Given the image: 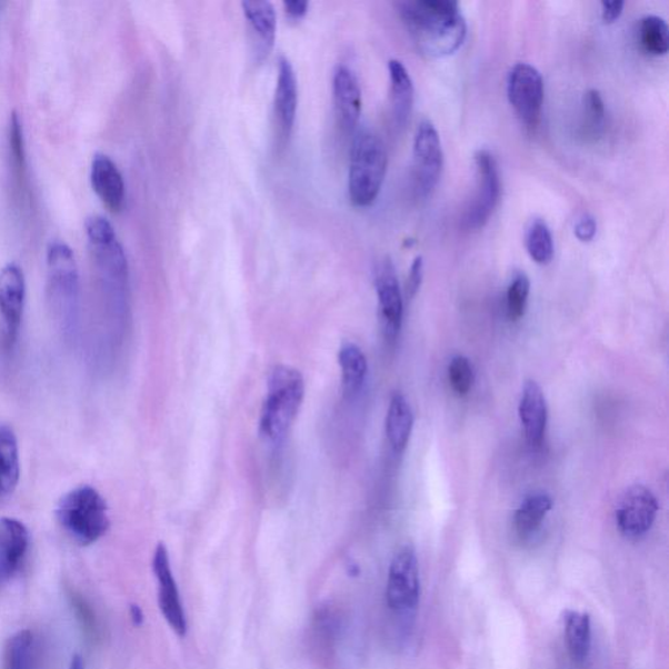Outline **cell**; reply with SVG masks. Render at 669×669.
I'll list each match as a JSON object with an SVG mask.
<instances>
[{"label": "cell", "instance_id": "obj_1", "mask_svg": "<svg viewBox=\"0 0 669 669\" xmlns=\"http://www.w3.org/2000/svg\"><path fill=\"white\" fill-rule=\"evenodd\" d=\"M397 7L422 54L442 58L462 47L467 22L453 0H407Z\"/></svg>", "mask_w": 669, "mask_h": 669}, {"label": "cell", "instance_id": "obj_2", "mask_svg": "<svg viewBox=\"0 0 669 669\" xmlns=\"http://www.w3.org/2000/svg\"><path fill=\"white\" fill-rule=\"evenodd\" d=\"M303 397L304 382L299 370L287 366L271 370L260 413V432L267 441L279 443L284 440L300 412Z\"/></svg>", "mask_w": 669, "mask_h": 669}, {"label": "cell", "instance_id": "obj_3", "mask_svg": "<svg viewBox=\"0 0 669 669\" xmlns=\"http://www.w3.org/2000/svg\"><path fill=\"white\" fill-rule=\"evenodd\" d=\"M389 154L385 141L375 131L356 133L349 161L348 194L356 207L373 204L388 172Z\"/></svg>", "mask_w": 669, "mask_h": 669}, {"label": "cell", "instance_id": "obj_4", "mask_svg": "<svg viewBox=\"0 0 669 669\" xmlns=\"http://www.w3.org/2000/svg\"><path fill=\"white\" fill-rule=\"evenodd\" d=\"M57 519L62 529L79 546H91L110 527L108 505L92 487L81 486L64 495L57 507Z\"/></svg>", "mask_w": 669, "mask_h": 669}, {"label": "cell", "instance_id": "obj_5", "mask_svg": "<svg viewBox=\"0 0 669 669\" xmlns=\"http://www.w3.org/2000/svg\"><path fill=\"white\" fill-rule=\"evenodd\" d=\"M49 296L51 308L66 331L73 330L78 316L79 271L70 247L54 241L48 249Z\"/></svg>", "mask_w": 669, "mask_h": 669}, {"label": "cell", "instance_id": "obj_6", "mask_svg": "<svg viewBox=\"0 0 669 669\" xmlns=\"http://www.w3.org/2000/svg\"><path fill=\"white\" fill-rule=\"evenodd\" d=\"M475 167L476 190L462 217V227L468 232H476L488 224L500 203L502 191L500 168L492 152H476Z\"/></svg>", "mask_w": 669, "mask_h": 669}, {"label": "cell", "instance_id": "obj_7", "mask_svg": "<svg viewBox=\"0 0 669 669\" xmlns=\"http://www.w3.org/2000/svg\"><path fill=\"white\" fill-rule=\"evenodd\" d=\"M89 243L103 278L111 288L123 292L128 288L129 266L121 242L109 220L93 214L86 221Z\"/></svg>", "mask_w": 669, "mask_h": 669}, {"label": "cell", "instance_id": "obj_8", "mask_svg": "<svg viewBox=\"0 0 669 669\" xmlns=\"http://www.w3.org/2000/svg\"><path fill=\"white\" fill-rule=\"evenodd\" d=\"M421 583L418 556L412 546H405L392 557L386 605L398 616L410 615L420 603Z\"/></svg>", "mask_w": 669, "mask_h": 669}, {"label": "cell", "instance_id": "obj_9", "mask_svg": "<svg viewBox=\"0 0 669 669\" xmlns=\"http://www.w3.org/2000/svg\"><path fill=\"white\" fill-rule=\"evenodd\" d=\"M443 150L440 133L428 119L420 122L413 139L415 191L422 199L433 194L441 180Z\"/></svg>", "mask_w": 669, "mask_h": 669}, {"label": "cell", "instance_id": "obj_10", "mask_svg": "<svg viewBox=\"0 0 669 669\" xmlns=\"http://www.w3.org/2000/svg\"><path fill=\"white\" fill-rule=\"evenodd\" d=\"M508 96L526 128H538L545 103V80L537 67L523 62L512 67L508 77Z\"/></svg>", "mask_w": 669, "mask_h": 669}, {"label": "cell", "instance_id": "obj_11", "mask_svg": "<svg viewBox=\"0 0 669 669\" xmlns=\"http://www.w3.org/2000/svg\"><path fill=\"white\" fill-rule=\"evenodd\" d=\"M659 503L645 486L630 487L616 508V523L628 538H641L656 522Z\"/></svg>", "mask_w": 669, "mask_h": 669}, {"label": "cell", "instance_id": "obj_12", "mask_svg": "<svg viewBox=\"0 0 669 669\" xmlns=\"http://www.w3.org/2000/svg\"><path fill=\"white\" fill-rule=\"evenodd\" d=\"M299 103V88L293 66L288 58L279 59L277 89L273 98V131L278 150H284L291 139Z\"/></svg>", "mask_w": 669, "mask_h": 669}, {"label": "cell", "instance_id": "obj_13", "mask_svg": "<svg viewBox=\"0 0 669 669\" xmlns=\"http://www.w3.org/2000/svg\"><path fill=\"white\" fill-rule=\"evenodd\" d=\"M379 318L386 339L396 341L403 322V296H401L396 266L390 258L379 260L375 272Z\"/></svg>", "mask_w": 669, "mask_h": 669}, {"label": "cell", "instance_id": "obj_14", "mask_svg": "<svg viewBox=\"0 0 669 669\" xmlns=\"http://www.w3.org/2000/svg\"><path fill=\"white\" fill-rule=\"evenodd\" d=\"M152 568L159 587V606L163 619L174 633L184 637L188 633V620L182 606L180 591H178L176 578L170 567L169 553L166 545L156 548Z\"/></svg>", "mask_w": 669, "mask_h": 669}, {"label": "cell", "instance_id": "obj_15", "mask_svg": "<svg viewBox=\"0 0 669 669\" xmlns=\"http://www.w3.org/2000/svg\"><path fill=\"white\" fill-rule=\"evenodd\" d=\"M26 278L18 264L10 263L0 271V313L4 319L7 343L17 341L24 313Z\"/></svg>", "mask_w": 669, "mask_h": 669}, {"label": "cell", "instance_id": "obj_16", "mask_svg": "<svg viewBox=\"0 0 669 669\" xmlns=\"http://www.w3.org/2000/svg\"><path fill=\"white\" fill-rule=\"evenodd\" d=\"M334 114L340 128L353 131L360 121L362 93L355 72L347 66H338L332 78Z\"/></svg>", "mask_w": 669, "mask_h": 669}, {"label": "cell", "instance_id": "obj_17", "mask_svg": "<svg viewBox=\"0 0 669 669\" xmlns=\"http://www.w3.org/2000/svg\"><path fill=\"white\" fill-rule=\"evenodd\" d=\"M519 419L527 442L539 448L545 441L548 410L545 392L535 381H527L519 400Z\"/></svg>", "mask_w": 669, "mask_h": 669}, {"label": "cell", "instance_id": "obj_18", "mask_svg": "<svg viewBox=\"0 0 669 669\" xmlns=\"http://www.w3.org/2000/svg\"><path fill=\"white\" fill-rule=\"evenodd\" d=\"M29 532L18 519H0V583L10 579L24 561Z\"/></svg>", "mask_w": 669, "mask_h": 669}, {"label": "cell", "instance_id": "obj_19", "mask_svg": "<svg viewBox=\"0 0 669 669\" xmlns=\"http://www.w3.org/2000/svg\"><path fill=\"white\" fill-rule=\"evenodd\" d=\"M91 181L96 194L111 212L122 210L126 200L123 176L116 162L103 153L94 156L91 168Z\"/></svg>", "mask_w": 669, "mask_h": 669}, {"label": "cell", "instance_id": "obj_20", "mask_svg": "<svg viewBox=\"0 0 669 669\" xmlns=\"http://www.w3.org/2000/svg\"><path fill=\"white\" fill-rule=\"evenodd\" d=\"M389 78L393 123H396L398 129H405L407 123L410 122L413 110V81L407 67L398 61V59H391L389 62Z\"/></svg>", "mask_w": 669, "mask_h": 669}, {"label": "cell", "instance_id": "obj_21", "mask_svg": "<svg viewBox=\"0 0 669 669\" xmlns=\"http://www.w3.org/2000/svg\"><path fill=\"white\" fill-rule=\"evenodd\" d=\"M242 11L247 18L257 43L259 59L269 57L277 40V12L270 2L247 0L242 2Z\"/></svg>", "mask_w": 669, "mask_h": 669}, {"label": "cell", "instance_id": "obj_22", "mask_svg": "<svg viewBox=\"0 0 669 669\" xmlns=\"http://www.w3.org/2000/svg\"><path fill=\"white\" fill-rule=\"evenodd\" d=\"M413 412L410 403L400 392L393 393L386 416V436L393 451L401 453L407 449L413 429Z\"/></svg>", "mask_w": 669, "mask_h": 669}, {"label": "cell", "instance_id": "obj_23", "mask_svg": "<svg viewBox=\"0 0 669 669\" xmlns=\"http://www.w3.org/2000/svg\"><path fill=\"white\" fill-rule=\"evenodd\" d=\"M565 639L569 656L578 666H583L590 657L592 631L590 615L579 611L565 613Z\"/></svg>", "mask_w": 669, "mask_h": 669}, {"label": "cell", "instance_id": "obj_24", "mask_svg": "<svg viewBox=\"0 0 669 669\" xmlns=\"http://www.w3.org/2000/svg\"><path fill=\"white\" fill-rule=\"evenodd\" d=\"M20 479L18 438L9 427L0 428V500L17 489Z\"/></svg>", "mask_w": 669, "mask_h": 669}, {"label": "cell", "instance_id": "obj_25", "mask_svg": "<svg viewBox=\"0 0 669 669\" xmlns=\"http://www.w3.org/2000/svg\"><path fill=\"white\" fill-rule=\"evenodd\" d=\"M339 366L341 369V382L346 396L353 397L362 389L368 375V360L359 347L353 343H345L339 349Z\"/></svg>", "mask_w": 669, "mask_h": 669}, {"label": "cell", "instance_id": "obj_26", "mask_svg": "<svg viewBox=\"0 0 669 669\" xmlns=\"http://www.w3.org/2000/svg\"><path fill=\"white\" fill-rule=\"evenodd\" d=\"M553 501L547 493H533L520 503L515 517L516 530L520 538H530L540 529L552 510Z\"/></svg>", "mask_w": 669, "mask_h": 669}, {"label": "cell", "instance_id": "obj_27", "mask_svg": "<svg viewBox=\"0 0 669 669\" xmlns=\"http://www.w3.org/2000/svg\"><path fill=\"white\" fill-rule=\"evenodd\" d=\"M525 243L527 252L538 264H548L555 256V242L551 228L546 220L533 219L526 229Z\"/></svg>", "mask_w": 669, "mask_h": 669}, {"label": "cell", "instance_id": "obj_28", "mask_svg": "<svg viewBox=\"0 0 669 669\" xmlns=\"http://www.w3.org/2000/svg\"><path fill=\"white\" fill-rule=\"evenodd\" d=\"M638 39L646 53L665 56L669 50V29L667 21L657 14H648L638 28Z\"/></svg>", "mask_w": 669, "mask_h": 669}, {"label": "cell", "instance_id": "obj_29", "mask_svg": "<svg viewBox=\"0 0 669 669\" xmlns=\"http://www.w3.org/2000/svg\"><path fill=\"white\" fill-rule=\"evenodd\" d=\"M34 637L21 630L9 639L4 650V669H34Z\"/></svg>", "mask_w": 669, "mask_h": 669}, {"label": "cell", "instance_id": "obj_30", "mask_svg": "<svg viewBox=\"0 0 669 669\" xmlns=\"http://www.w3.org/2000/svg\"><path fill=\"white\" fill-rule=\"evenodd\" d=\"M606 129V103L598 89H589L583 96L582 131L585 137L598 139Z\"/></svg>", "mask_w": 669, "mask_h": 669}, {"label": "cell", "instance_id": "obj_31", "mask_svg": "<svg viewBox=\"0 0 669 669\" xmlns=\"http://www.w3.org/2000/svg\"><path fill=\"white\" fill-rule=\"evenodd\" d=\"M531 281L525 272H518L508 288L507 310L510 321L517 322L526 313L529 302Z\"/></svg>", "mask_w": 669, "mask_h": 669}, {"label": "cell", "instance_id": "obj_32", "mask_svg": "<svg viewBox=\"0 0 669 669\" xmlns=\"http://www.w3.org/2000/svg\"><path fill=\"white\" fill-rule=\"evenodd\" d=\"M449 381L458 397H466L473 385V369L465 356H457L450 362Z\"/></svg>", "mask_w": 669, "mask_h": 669}, {"label": "cell", "instance_id": "obj_33", "mask_svg": "<svg viewBox=\"0 0 669 669\" xmlns=\"http://www.w3.org/2000/svg\"><path fill=\"white\" fill-rule=\"evenodd\" d=\"M10 146L11 153L14 163L19 169H24L26 167V148H24V137H22V126L20 118L14 111L11 118V128H10Z\"/></svg>", "mask_w": 669, "mask_h": 669}, {"label": "cell", "instance_id": "obj_34", "mask_svg": "<svg viewBox=\"0 0 669 669\" xmlns=\"http://www.w3.org/2000/svg\"><path fill=\"white\" fill-rule=\"evenodd\" d=\"M597 232L598 222L590 213H583L576 222L575 234L579 241L590 242Z\"/></svg>", "mask_w": 669, "mask_h": 669}, {"label": "cell", "instance_id": "obj_35", "mask_svg": "<svg viewBox=\"0 0 669 669\" xmlns=\"http://www.w3.org/2000/svg\"><path fill=\"white\" fill-rule=\"evenodd\" d=\"M423 278V259L416 257L411 266L410 277L407 280V296L413 299L418 294Z\"/></svg>", "mask_w": 669, "mask_h": 669}, {"label": "cell", "instance_id": "obj_36", "mask_svg": "<svg viewBox=\"0 0 669 669\" xmlns=\"http://www.w3.org/2000/svg\"><path fill=\"white\" fill-rule=\"evenodd\" d=\"M72 605L73 608L77 609V613L79 616V620L81 621V626H83L87 630L93 631L94 628V616L86 603V600L78 597V595H72Z\"/></svg>", "mask_w": 669, "mask_h": 669}, {"label": "cell", "instance_id": "obj_37", "mask_svg": "<svg viewBox=\"0 0 669 669\" xmlns=\"http://www.w3.org/2000/svg\"><path fill=\"white\" fill-rule=\"evenodd\" d=\"M623 7H626V3L620 2V0H616V2H601V18L608 24H611V22L620 19Z\"/></svg>", "mask_w": 669, "mask_h": 669}, {"label": "cell", "instance_id": "obj_38", "mask_svg": "<svg viewBox=\"0 0 669 669\" xmlns=\"http://www.w3.org/2000/svg\"><path fill=\"white\" fill-rule=\"evenodd\" d=\"M284 10L289 19L300 20L309 11V2L304 0H292V2H284Z\"/></svg>", "mask_w": 669, "mask_h": 669}, {"label": "cell", "instance_id": "obj_39", "mask_svg": "<svg viewBox=\"0 0 669 669\" xmlns=\"http://www.w3.org/2000/svg\"><path fill=\"white\" fill-rule=\"evenodd\" d=\"M131 620L136 626H141L144 621L143 611H141L140 607L137 605H132L130 608Z\"/></svg>", "mask_w": 669, "mask_h": 669}, {"label": "cell", "instance_id": "obj_40", "mask_svg": "<svg viewBox=\"0 0 669 669\" xmlns=\"http://www.w3.org/2000/svg\"><path fill=\"white\" fill-rule=\"evenodd\" d=\"M69 669H84V660L80 656H73Z\"/></svg>", "mask_w": 669, "mask_h": 669}]
</instances>
